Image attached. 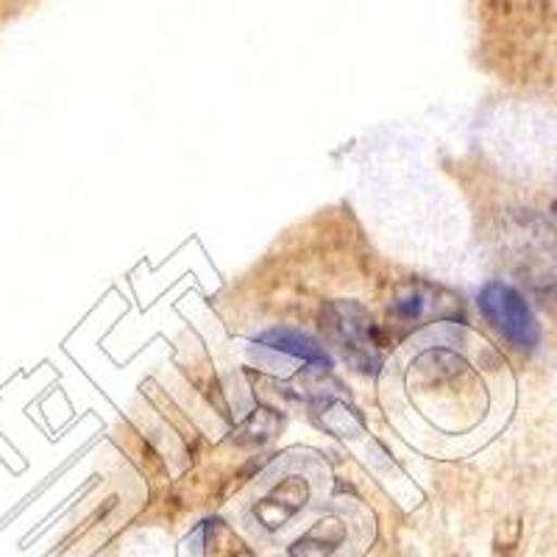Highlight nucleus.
<instances>
[{
	"instance_id": "obj_7",
	"label": "nucleus",
	"mask_w": 557,
	"mask_h": 557,
	"mask_svg": "<svg viewBox=\"0 0 557 557\" xmlns=\"http://www.w3.org/2000/svg\"><path fill=\"white\" fill-rule=\"evenodd\" d=\"M555 212H557V203H555Z\"/></svg>"
},
{
	"instance_id": "obj_1",
	"label": "nucleus",
	"mask_w": 557,
	"mask_h": 557,
	"mask_svg": "<svg viewBox=\"0 0 557 557\" xmlns=\"http://www.w3.org/2000/svg\"><path fill=\"white\" fill-rule=\"evenodd\" d=\"M321 330L348 366L360 374H376L382 368V343L374 318L357 301H332L321 312Z\"/></svg>"
},
{
	"instance_id": "obj_6",
	"label": "nucleus",
	"mask_w": 557,
	"mask_h": 557,
	"mask_svg": "<svg viewBox=\"0 0 557 557\" xmlns=\"http://www.w3.org/2000/svg\"><path fill=\"white\" fill-rule=\"evenodd\" d=\"M346 544V524L341 519H323L290 546V557H332Z\"/></svg>"
},
{
	"instance_id": "obj_2",
	"label": "nucleus",
	"mask_w": 557,
	"mask_h": 557,
	"mask_svg": "<svg viewBox=\"0 0 557 557\" xmlns=\"http://www.w3.org/2000/svg\"><path fill=\"white\" fill-rule=\"evenodd\" d=\"M480 310L485 321L516 348H535L541 341V326L527 298L505 282H487L480 293Z\"/></svg>"
},
{
	"instance_id": "obj_3",
	"label": "nucleus",
	"mask_w": 557,
	"mask_h": 557,
	"mask_svg": "<svg viewBox=\"0 0 557 557\" xmlns=\"http://www.w3.org/2000/svg\"><path fill=\"white\" fill-rule=\"evenodd\" d=\"M460 305L457 298L444 293L441 287H426V285H407L401 287L396 301H393L391 315L401 323H418L424 318H455Z\"/></svg>"
},
{
	"instance_id": "obj_4",
	"label": "nucleus",
	"mask_w": 557,
	"mask_h": 557,
	"mask_svg": "<svg viewBox=\"0 0 557 557\" xmlns=\"http://www.w3.org/2000/svg\"><path fill=\"white\" fill-rule=\"evenodd\" d=\"M307 499H310V485H307V480H301V476H285L265 499L253 505V516H257L262 530H278V527H285L307 505Z\"/></svg>"
},
{
	"instance_id": "obj_5",
	"label": "nucleus",
	"mask_w": 557,
	"mask_h": 557,
	"mask_svg": "<svg viewBox=\"0 0 557 557\" xmlns=\"http://www.w3.org/2000/svg\"><path fill=\"white\" fill-rule=\"evenodd\" d=\"M262 346L273 348V351H282L287 357H296V360H305L307 366L315 368L318 374H326L332 368L330 355L323 351V346H318L312 337L301 335L296 330H268L265 335H260Z\"/></svg>"
}]
</instances>
